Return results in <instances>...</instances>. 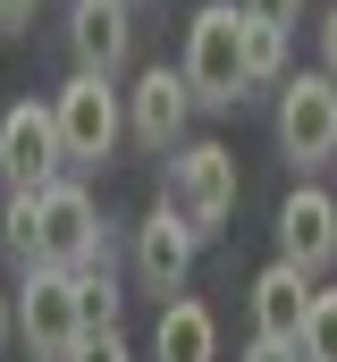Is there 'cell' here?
I'll use <instances>...</instances> for the list:
<instances>
[{"label": "cell", "instance_id": "cell-5", "mask_svg": "<svg viewBox=\"0 0 337 362\" xmlns=\"http://www.w3.org/2000/svg\"><path fill=\"white\" fill-rule=\"evenodd\" d=\"M8 312H17V337H25V354H34V362H59V354L84 337V320H76V270L25 262V270H17V295H8Z\"/></svg>", "mask_w": 337, "mask_h": 362}, {"label": "cell", "instance_id": "cell-6", "mask_svg": "<svg viewBox=\"0 0 337 362\" xmlns=\"http://www.w3.org/2000/svg\"><path fill=\"white\" fill-rule=\"evenodd\" d=\"M236 152L228 144H177L168 152V202L194 219V236H219L236 219Z\"/></svg>", "mask_w": 337, "mask_h": 362}, {"label": "cell", "instance_id": "cell-11", "mask_svg": "<svg viewBox=\"0 0 337 362\" xmlns=\"http://www.w3.org/2000/svg\"><path fill=\"white\" fill-rule=\"evenodd\" d=\"M278 262H295L304 278H321L337 262V202L304 177L287 202H278Z\"/></svg>", "mask_w": 337, "mask_h": 362}, {"label": "cell", "instance_id": "cell-7", "mask_svg": "<svg viewBox=\"0 0 337 362\" xmlns=\"http://www.w3.org/2000/svg\"><path fill=\"white\" fill-rule=\"evenodd\" d=\"M51 177H68L51 101H8V110H0V185H8V194H42Z\"/></svg>", "mask_w": 337, "mask_h": 362}, {"label": "cell", "instance_id": "cell-9", "mask_svg": "<svg viewBox=\"0 0 337 362\" xmlns=\"http://www.w3.org/2000/svg\"><path fill=\"white\" fill-rule=\"evenodd\" d=\"M185 118H194V85L177 76V68H144L135 93H127V135L144 144V152H177L185 144Z\"/></svg>", "mask_w": 337, "mask_h": 362}, {"label": "cell", "instance_id": "cell-22", "mask_svg": "<svg viewBox=\"0 0 337 362\" xmlns=\"http://www.w3.org/2000/svg\"><path fill=\"white\" fill-rule=\"evenodd\" d=\"M8 337H17V312H8V295H0V354H8Z\"/></svg>", "mask_w": 337, "mask_h": 362}, {"label": "cell", "instance_id": "cell-15", "mask_svg": "<svg viewBox=\"0 0 337 362\" xmlns=\"http://www.w3.org/2000/svg\"><path fill=\"white\" fill-rule=\"evenodd\" d=\"M118 312H127V295H118V278H110V262H93V270H76V320H84V329H118Z\"/></svg>", "mask_w": 337, "mask_h": 362}, {"label": "cell", "instance_id": "cell-23", "mask_svg": "<svg viewBox=\"0 0 337 362\" xmlns=\"http://www.w3.org/2000/svg\"><path fill=\"white\" fill-rule=\"evenodd\" d=\"M127 8H144V0H127Z\"/></svg>", "mask_w": 337, "mask_h": 362}, {"label": "cell", "instance_id": "cell-1", "mask_svg": "<svg viewBox=\"0 0 337 362\" xmlns=\"http://www.w3.org/2000/svg\"><path fill=\"white\" fill-rule=\"evenodd\" d=\"M8 253L17 270L25 262H51V270H93L110 262V228H101V202L84 177H51L42 194H8Z\"/></svg>", "mask_w": 337, "mask_h": 362}, {"label": "cell", "instance_id": "cell-13", "mask_svg": "<svg viewBox=\"0 0 337 362\" xmlns=\"http://www.w3.org/2000/svg\"><path fill=\"white\" fill-rule=\"evenodd\" d=\"M152 362H219V320L194 295H168L152 320Z\"/></svg>", "mask_w": 337, "mask_h": 362}, {"label": "cell", "instance_id": "cell-8", "mask_svg": "<svg viewBox=\"0 0 337 362\" xmlns=\"http://www.w3.org/2000/svg\"><path fill=\"white\" fill-rule=\"evenodd\" d=\"M194 253H202V236H194V219L177 211V202H152L144 219H135V278H144V295H185V278H194Z\"/></svg>", "mask_w": 337, "mask_h": 362}, {"label": "cell", "instance_id": "cell-10", "mask_svg": "<svg viewBox=\"0 0 337 362\" xmlns=\"http://www.w3.org/2000/svg\"><path fill=\"white\" fill-rule=\"evenodd\" d=\"M135 51V8L127 0H68V59L84 76H118Z\"/></svg>", "mask_w": 337, "mask_h": 362}, {"label": "cell", "instance_id": "cell-2", "mask_svg": "<svg viewBox=\"0 0 337 362\" xmlns=\"http://www.w3.org/2000/svg\"><path fill=\"white\" fill-rule=\"evenodd\" d=\"M177 76L194 85V110H236L245 101V8L236 0H202L194 8Z\"/></svg>", "mask_w": 337, "mask_h": 362}, {"label": "cell", "instance_id": "cell-12", "mask_svg": "<svg viewBox=\"0 0 337 362\" xmlns=\"http://www.w3.org/2000/svg\"><path fill=\"white\" fill-rule=\"evenodd\" d=\"M304 312H312V278L295 270V262H270V270L253 278V337L295 346L304 337Z\"/></svg>", "mask_w": 337, "mask_h": 362}, {"label": "cell", "instance_id": "cell-20", "mask_svg": "<svg viewBox=\"0 0 337 362\" xmlns=\"http://www.w3.org/2000/svg\"><path fill=\"white\" fill-rule=\"evenodd\" d=\"M34 8H42V0H0V34H25V25H34Z\"/></svg>", "mask_w": 337, "mask_h": 362}, {"label": "cell", "instance_id": "cell-3", "mask_svg": "<svg viewBox=\"0 0 337 362\" xmlns=\"http://www.w3.org/2000/svg\"><path fill=\"white\" fill-rule=\"evenodd\" d=\"M51 118H59V160L93 177V169H110V152H118V135H127V93L118 76H68V85L51 93Z\"/></svg>", "mask_w": 337, "mask_h": 362}, {"label": "cell", "instance_id": "cell-19", "mask_svg": "<svg viewBox=\"0 0 337 362\" xmlns=\"http://www.w3.org/2000/svg\"><path fill=\"white\" fill-rule=\"evenodd\" d=\"M236 362H304V354H295V346H278V337H253Z\"/></svg>", "mask_w": 337, "mask_h": 362}, {"label": "cell", "instance_id": "cell-4", "mask_svg": "<svg viewBox=\"0 0 337 362\" xmlns=\"http://www.w3.org/2000/svg\"><path fill=\"white\" fill-rule=\"evenodd\" d=\"M270 144H278V160H295L304 177L321 169L337 152V85L321 68H287V85H278V110H270Z\"/></svg>", "mask_w": 337, "mask_h": 362}, {"label": "cell", "instance_id": "cell-21", "mask_svg": "<svg viewBox=\"0 0 337 362\" xmlns=\"http://www.w3.org/2000/svg\"><path fill=\"white\" fill-rule=\"evenodd\" d=\"M321 76H329V85H337V8H329V17H321Z\"/></svg>", "mask_w": 337, "mask_h": 362}, {"label": "cell", "instance_id": "cell-24", "mask_svg": "<svg viewBox=\"0 0 337 362\" xmlns=\"http://www.w3.org/2000/svg\"><path fill=\"white\" fill-rule=\"evenodd\" d=\"M329 270H337V262H329Z\"/></svg>", "mask_w": 337, "mask_h": 362}, {"label": "cell", "instance_id": "cell-17", "mask_svg": "<svg viewBox=\"0 0 337 362\" xmlns=\"http://www.w3.org/2000/svg\"><path fill=\"white\" fill-rule=\"evenodd\" d=\"M59 362H135V354H127V337H118V329H84Z\"/></svg>", "mask_w": 337, "mask_h": 362}, {"label": "cell", "instance_id": "cell-16", "mask_svg": "<svg viewBox=\"0 0 337 362\" xmlns=\"http://www.w3.org/2000/svg\"><path fill=\"white\" fill-rule=\"evenodd\" d=\"M295 354L304 362H337V286H312V312H304Z\"/></svg>", "mask_w": 337, "mask_h": 362}, {"label": "cell", "instance_id": "cell-14", "mask_svg": "<svg viewBox=\"0 0 337 362\" xmlns=\"http://www.w3.org/2000/svg\"><path fill=\"white\" fill-rule=\"evenodd\" d=\"M287 59H295L287 25H261V17H245V93H261V85H287Z\"/></svg>", "mask_w": 337, "mask_h": 362}, {"label": "cell", "instance_id": "cell-18", "mask_svg": "<svg viewBox=\"0 0 337 362\" xmlns=\"http://www.w3.org/2000/svg\"><path fill=\"white\" fill-rule=\"evenodd\" d=\"M245 17H261V25H295L304 17V0H236Z\"/></svg>", "mask_w": 337, "mask_h": 362}]
</instances>
